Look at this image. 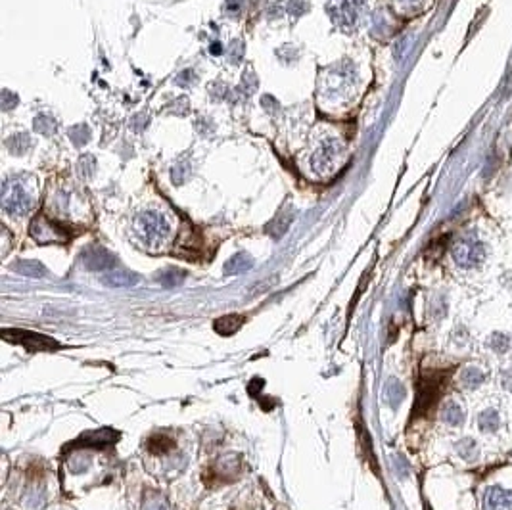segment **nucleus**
<instances>
[{"mask_svg": "<svg viewBox=\"0 0 512 510\" xmlns=\"http://www.w3.org/2000/svg\"><path fill=\"white\" fill-rule=\"evenodd\" d=\"M29 144H31V140L27 139V134H18L16 139H12L8 142V146L12 148L13 153H23L27 148H29Z\"/></svg>", "mask_w": 512, "mask_h": 510, "instance_id": "obj_26", "label": "nucleus"}, {"mask_svg": "<svg viewBox=\"0 0 512 510\" xmlns=\"http://www.w3.org/2000/svg\"><path fill=\"white\" fill-rule=\"evenodd\" d=\"M263 386H265V382H263L261 378H255V380H252V384H250V390H248V391H250V395H253V398H255V395L260 393V390H263Z\"/></svg>", "mask_w": 512, "mask_h": 510, "instance_id": "obj_29", "label": "nucleus"}, {"mask_svg": "<svg viewBox=\"0 0 512 510\" xmlns=\"http://www.w3.org/2000/svg\"><path fill=\"white\" fill-rule=\"evenodd\" d=\"M136 231L148 244L158 245L169 236V223L160 213L146 211L136 219Z\"/></svg>", "mask_w": 512, "mask_h": 510, "instance_id": "obj_3", "label": "nucleus"}, {"mask_svg": "<svg viewBox=\"0 0 512 510\" xmlns=\"http://www.w3.org/2000/svg\"><path fill=\"white\" fill-rule=\"evenodd\" d=\"M446 382V372H434V374H424L420 378L419 391H417V405H414L412 415H426L430 411L441 395Z\"/></svg>", "mask_w": 512, "mask_h": 510, "instance_id": "obj_1", "label": "nucleus"}, {"mask_svg": "<svg viewBox=\"0 0 512 510\" xmlns=\"http://www.w3.org/2000/svg\"><path fill=\"white\" fill-rule=\"evenodd\" d=\"M187 279V272L179 269V267H169V269H163L158 274V282H160L163 288H175V286H180Z\"/></svg>", "mask_w": 512, "mask_h": 510, "instance_id": "obj_17", "label": "nucleus"}, {"mask_svg": "<svg viewBox=\"0 0 512 510\" xmlns=\"http://www.w3.org/2000/svg\"><path fill=\"white\" fill-rule=\"evenodd\" d=\"M0 336L10 342V344H21L25 345L29 352H54L58 349L60 344L54 342L52 338L48 336H42V334H37V332H27V330H10V328H4L0 332Z\"/></svg>", "mask_w": 512, "mask_h": 510, "instance_id": "obj_4", "label": "nucleus"}, {"mask_svg": "<svg viewBox=\"0 0 512 510\" xmlns=\"http://www.w3.org/2000/svg\"><path fill=\"white\" fill-rule=\"evenodd\" d=\"M460 380H462V386H466L468 390H474V388H478L482 382H484V374H482V371L479 369H466L465 372H462V376H460Z\"/></svg>", "mask_w": 512, "mask_h": 510, "instance_id": "obj_24", "label": "nucleus"}, {"mask_svg": "<svg viewBox=\"0 0 512 510\" xmlns=\"http://www.w3.org/2000/svg\"><path fill=\"white\" fill-rule=\"evenodd\" d=\"M441 418L446 420L447 424L459 426L460 422H462V418H465V412H462V409H460L455 401H447V403L443 405V409H441Z\"/></svg>", "mask_w": 512, "mask_h": 510, "instance_id": "obj_19", "label": "nucleus"}, {"mask_svg": "<svg viewBox=\"0 0 512 510\" xmlns=\"http://www.w3.org/2000/svg\"><path fill=\"white\" fill-rule=\"evenodd\" d=\"M35 129H37L39 133L50 134V133H54V129H56V123H54L50 117H39V120L35 121Z\"/></svg>", "mask_w": 512, "mask_h": 510, "instance_id": "obj_27", "label": "nucleus"}, {"mask_svg": "<svg viewBox=\"0 0 512 510\" xmlns=\"http://www.w3.org/2000/svg\"><path fill=\"white\" fill-rule=\"evenodd\" d=\"M246 323V317H242V315H225V317L217 318L213 326H215V330L219 332L221 336H231L234 332L240 330V326Z\"/></svg>", "mask_w": 512, "mask_h": 510, "instance_id": "obj_14", "label": "nucleus"}, {"mask_svg": "<svg viewBox=\"0 0 512 510\" xmlns=\"http://www.w3.org/2000/svg\"><path fill=\"white\" fill-rule=\"evenodd\" d=\"M13 271L20 272L23 277H31V279H42V277H47V269L40 265L39 261H31V259L18 261V263L13 265Z\"/></svg>", "mask_w": 512, "mask_h": 510, "instance_id": "obj_18", "label": "nucleus"}, {"mask_svg": "<svg viewBox=\"0 0 512 510\" xmlns=\"http://www.w3.org/2000/svg\"><path fill=\"white\" fill-rule=\"evenodd\" d=\"M361 4H363L361 0H330L328 12L339 27L351 29L359 18Z\"/></svg>", "mask_w": 512, "mask_h": 510, "instance_id": "obj_8", "label": "nucleus"}, {"mask_svg": "<svg viewBox=\"0 0 512 510\" xmlns=\"http://www.w3.org/2000/svg\"><path fill=\"white\" fill-rule=\"evenodd\" d=\"M142 510H169L165 495H161L158 491H148L142 501Z\"/></svg>", "mask_w": 512, "mask_h": 510, "instance_id": "obj_21", "label": "nucleus"}, {"mask_svg": "<svg viewBox=\"0 0 512 510\" xmlns=\"http://www.w3.org/2000/svg\"><path fill=\"white\" fill-rule=\"evenodd\" d=\"M386 398L392 407H397V405L403 401V398H405V390H403V386H401L397 380H393V378L392 380H388Z\"/></svg>", "mask_w": 512, "mask_h": 510, "instance_id": "obj_22", "label": "nucleus"}, {"mask_svg": "<svg viewBox=\"0 0 512 510\" xmlns=\"http://www.w3.org/2000/svg\"><path fill=\"white\" fill-rule=\"evenodd\" d=\"M104 284L112 286V288H129L140 282L139 274H134L131 271H121V269H113L104 277Z\"/></svg>", "mask_w": 512, "mask_h": 510, "instance_id": "obj_13", "label": "nucleus"}, {"mask_svg": "<svg viewBox=\"0 0 512 510\" xmlns=\"http://www.w3.org/2000/svg\"><path fill=\"white\" fill-rule=\"evenodd\" d=\"M35 199L29 196L25 188L18 180H6L4 188H2V207L4 211L10 215H18L23 217L27 213L31 211Z\"/></svg>", "mask_w": 512, "mask_h": 510, "instance_id": "obj_2", "label": "nucleus"}, {"mask_svg": "<svg viewBox=\"0 0 512 510\" xmlns=\"http://www.w3.org/2000/svg\"><path fill=\"white\" fill-rule=\"evenodd\" d=\"M486 510H512V493L501 487H489L484 497Z\"/></svg>", "mask_w": 512, "mask_h": 510, "instance_id": "obj_12", "label": "nucleus"}, {"mask_svg": "<svg viewBox=\"0 0 512 510\" xmlns=\"http://www.w3.org/2000/svg\"><path fill=\"white\" fill-rule=\"evenodd\" d=\"M31 236H33L39 244H64L69 240V234L64 226L56 225L45 215L33 219L31 223Z\"/></svg>", "mask_w": 512, "mask_h": 510, "instance_id": "obj_5", "label": "nucleus"}, {"mask_svg": "<svg viewBox=\"0 0 512 510\" xmlns=\"http://www.w3.org/2000/svg\"><path fill=\"white\" fill-rule=\"evenodd\" d=\"M339 156H342V146L336 140H326L325 144L320 146L319 152L313 156V167L315 171L320 175H328L336 169Z\"/></svg>", "mask_w": 512, "mask_h": 510, "instance_id": "obj_9", "label": "nucleus"}, {"mask_svg": "<svg viewBox=\"0 0 512 510\" xmlns=\"http://www.w3.org/2000/svg\"><path fill=\"white\" fill-rule=\"evenodd\" d=\"M292 219H293L292 213H286V215H282V217L277 219L273 225L269 226V232H271V236H274V238H280V236H282V234L288 231V225L292 223Z\"/></svg>", "mask_w": 512, "mask_h": 510, "instance_id": "obj_25", "label": "nucleus"}, {"mask_svg": "<svg viewBox=\"0 0 512 510\" xmlns=\"http://www.w3.org/2000/svg\"><path fill=\"white\" fill-rule=\"evenodd\" d=\"M91 464H93V455L88 453V451H74L69 458H67V468L69 472H74V474H83V472H87L91 468Z\"/></svg>", "mask_w": 512, "mask_h": 510, "instance_id": "obj_15", "label": "nucleus"}, {"mask_svg": "<svg viewBox=\"0 0 512 510\" xmlns=\"http://www.w3.org/2000/svg\"><path fill=\"white\" fill-rule=\"evenodd\" d=\"M16 104H18V96L10 93V91H4V93H2V106H4V110H10V108H13Z\"/></svg>", "mask_w": 512, "mask_h": 510, "instance_id": "obj_28", "label": "nucleus"}, {"mask_svg": "<svg viewBox=\"0 0 512 510\" xmlns=\"http://www.w3.org/2000/svg\"><path fill=\"white\" fill-rule=\"evenodd\" d=\"M240 474V458L234 453L223 455L213 464V476L221 482H234Z\"/></svg>", "mask_w": 512, "mask_h": 510, "instance_id": "obj_11", "label": "nucleus"}, {"mask_svg": "<svg viewBox=\"0 0 512 510\" xmlns=\"http://www.w3.org/2000/svg\"><path fill=\"white\" fill-rule=\"evenodd\" d=\"M478 426L482 431H495L497 430V426H499V420H497V412L491 411V409H487L479 415V420H478Z\"/></svg>", "mask_w": 512, "mask_h": 510, "instance_id": "obj_23", "label": "nucleus"}, {"mask_svg": "<svg viewBox=\"0 0 512 510\" xmlns=\"http://www.w3.org/2000/svg\"><path fill=\"white\" fill-rule=\"evenodd\" d=\"M211 52H213V54H221V47H219V42H213Z\"/></svg>", "mask_w": 512, "mask_h": 510, "instance_id": "obj_30", "label": "nucleus"}, {"mask_svg": "<svg viewBox=\"0 0 512 510\" xmlns=\"http://www.w3.org/2000/svg\"><path fill=\"white\" fill-rule=\"evenodd\" d=\"M81 261H83V265L87 267L88 271H106V269H112L113 263H115V257L104 248H96L94 245V248H87L83 252Z\"/></svg>", "mask_w": 512, "mask_h": 510, "instance_id": "obj_10", "label": "nucleus"}, {"mask_svg": "<svg viewBox=\"0 0 512 510\" xmlns=\"http://www.w3.org/2000/svg\"><path fill=\"white\" fill-rule=\"evenodd\" d=\"M253 267V259L248 253H236L225 263V274H242Z\"/></svg>", "mask_w": 512, "mask_h": 510, "instance_id": "obj_16", "label": "nucleus"}, {"mask_svg": "<svg viewBox=\"0 0 512 510\" xmlns=\"http://www.w3.org/2000/svg\"><path fill=\"white\" fill-rule=\"evenodd\" d=\"M484 245L476 238H460L453 245V257L460 267H476L484 259Z\"/></svg>", "mask_w": 512, "mask_h": 510, "instance_id": "obj_7", "label": "nucleus"}, {"mask_svg": "<svg viewBox=\"0 0 512 510\" xmlns=\"http://www.w3.org/2000/svg\"><path fill=\"white\" fill-rule=\"evenodd\" d=\"M120 439V434L113 430H98V431H85L79 439H75L74 444L67 445V451H81V449H107Z\"/></svg>", "mask_w": 512, "mask_h": 510, "instance_id": "obj_6", "label": "nucleus"}, {"mask_svg": "<svg viewBox=\"0 0 512 510\" xmlns=\"http://www.w3.org/2000/svg\"><path fill=\"white\" fill-rule=\"evenodd\" d=\"M175 447L173 439L165 434H153L150 439H148V449L156 453V455H160V453H167V451H171Z\"/></svg>", "mask_w": 512, "mask_h": 510, "instance_id": "obj_20", "label": "nucleus"}]
</instances>
